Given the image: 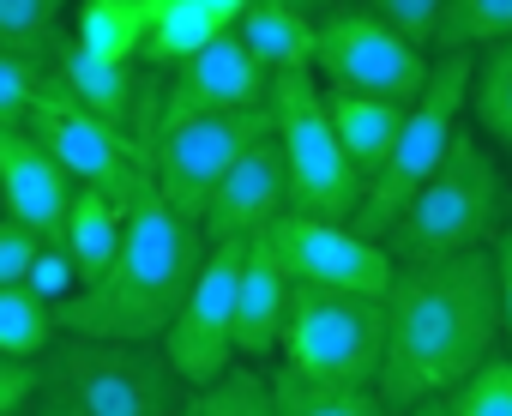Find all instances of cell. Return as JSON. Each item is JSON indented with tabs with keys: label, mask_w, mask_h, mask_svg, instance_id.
Here are the masks:
<instances>
[{
	"label": "cell",
	"mask_w": 512,
	"mask_h": 416,
	"mask_svg": "<svg viewBox=\"0 0 512 416\" xmlns=\"http://www.w3.org/2000/svg\"><path fill=\"white\" fill-rule=\"evenodd\" d=\"M380 308H386V356H380L374 392L398 416L422 398H446L464 374H476L500 350L488 248L434 260V266H398Z\"/></svg>",
	"instance_id": "1"
},
{
	"label": "cell",
	"mask_w": 512,
	"mask_h": 416,
	"mask_svg": "<svg viewBox=\"0 0 512 416\" xmlns=\"http://www.w3.org/2000/svg\"><path fill=\"white\" fill-rule=\"evenodd\" d=\"M205 260V236L199 224L175 218L169 205L151 193H139L121 212V248L103 266V278H91L85 290H73L55 308V326L67 338H103V344H157L193 284Z\"/></svg>",
	"instance_id": "2"
},
{
	"label": "cell",
	"mask_w": 512,
	"mask_h": 416,
	"mask_svg": "<svg viewBox=\"0 0 512 416\" xmlns=\"http://www.w3.org/2000/svg\"><path fill=\"white\" fill-rule=\"evenodd\" d=\"M506 224H512V181L500 175L494 151L476 133L458 127V139L446 145V157L428 175V187L404 205V218L392 224L386 254L398 266H434V260L482 254Z\"/></svg>",
	"instance_id": "3"
},
{
	"label": "cell",
	"mask_w": 512,
	"mask_h": 416,
	"mask_svg": "<svg viewBox=\"0 0 512 416\" xmlns=\"http://www.w3.org/2000/svg\"><path fill=\"white\" fill-rule=\"evenodd\" d=\"M181 398L187 386L157 344H103L61 332L37 356L25 416H175Z\"/></svg>",
	"instance_id": "4"
},
{
	"label": "cell",
	"mask_w": 512,
	"mask_h": 416,
	"mask_svg": "<svg viewBox=\"0 0 512 416\" xmlns=\"http://www.w3.org/2000/svg\"><path fill=\"white\" fill-rule=\"evenodd\" d=\"M470 67H476V55H434L422 97L404 109V127H398L386 163H380L374 181L362 187V205H356V218H350L356 236L386 242L392 224L404 218V205L428 187V175L440 169V157H446V145L458 139V121H464V109H470Z\"/></svg>",
	"instance_id": "5"
},
{
	"label": "cell",
	"mask_w": 512,
	"mask_h": 416,
	"mask_svg": "<svg viewBox=\"0 0 512 416\" xmlns=\"http://www.w3.org/2000/svg\"><path fill=\"white\" fill-rule=\"evenodd\" d=\"M386 356V308L368 296H338L314 284H290L278 368L308 386H374Z\"/></svg>",
	"instance_id": "6"
},
{
	"label": "cell",
	"mask_w": 512,
	"mask_h": 416,
	"mask_svg": "<svg viewBox=\"0 0 512 416\" xmlns=\"http://www.w3.org/2000/svg\"><path fill=\"white\" fill-rule=\"evenodd\" d=\"M266 115H272V139H278V157L290 175V212L350 224L356 205H362V175L350 169V157L326 121L320 79L314 73H278Z\"/></svg>",
	"instance_id": "7"
},
{
	"label": "cell",
	"mask_w": 512,
	"mask_h": 416,
	"mask_svg": "<svg viewBox=\"0 0 512 416\" xmlns=\"http://www.w3.org/2000/svg\"><path fill=\"white\" fill-rule=\"evenodd\" d=\"M272 133V115L266 109H235V115H187V121H163L151 133V151H145V169H151V187L157 199L169 205L175 218L199 224L211 187L223 181V169Z\"/></svg>",
	"instance_id": "8"
},
{
	"label": "cell",
	"mask_w": 512,
	"mask_h": 416,
	"mask_svg": "<svg viewBox=\"0 0 512 416\" xmlns=\"http://www.w3.org/2000/svg\"><path fill=\"white\" fill-rule=\"evenodd\" d=\"M428 67H434V55H422L404 37H392L362 7H344V13L314 25V79L326 91L386 97V103L410 109L422 97V85H428Z\"/></svg>",
	"instance_id": "9"
},
{
	"label": "cell",
	"mask_w": 512,
	"mask_h": 416,
	"mask_svg": "<svg viewBox=\"0 0 512 416\" xmlns=\"http://www.w3.org/2000/svg\"><path fill=\"white\" fill-rule=\"evenodd\" d=\"M19 133H31V139L61 163V175H67L73 187H91V193L115 199L121 212H127L139 193H151L145 151H139L133 139H121L115 127H103L91 109H79L61 85H49V97L31 109V121H25Z\"/></svg>",
	"instance_id": "10"
},
{
	"label": "cell",
	"mask_w": 512,
	"mask_h": 416,
	"mask_svg": "<svg viewBox=\"0 0 512 416\" xmlns=\"http://www.w3.org/2000/svg\"><path fill=\"white\" fill-rule=\"evenodd\" d=\"M260 236H266V248H272V260L284 266L290 284H314V290L386 302V290H392V278H398V260L386 254V242H368V236H356L350 224H326V218L284 212V218L266 224Z\"/></svg>",
	"instance_id": "11"
},
{
	"label": "cell",
	"mask_w": 512,
	"mask_h": 416,
	"mask_svg": "<svg viewBox=\"0 0 512 416\" xmlns=\"http://www.w3.org/2000/svg\"><path fill=\"white\" fill-rule=\"evenodd\" d=\"M241 248L247 242H217L205 248L169 332L157 338L163 362L175 368V380L193 392V386H211L223 368H235V278H241Z\"/></svg>",
	"instance_id": "12"
},
{
	"label": "cell",
	"mask_w": 512,
	"mask_h": 416,
	"mask_svg": "<svg viewBox=\"0 0 512 416\" xmlns=\"http://www.w3.org/2000/svg\"><path fill=\"white\" fill-rule=\"evenodd\" d=\"M272 79L266 67L241 49L235 31H217L199 55H187L169 79H163V103H157V127L163 121H187V115H235V109H266ZM151 127V133H157Z\"/></svg>",
	"instance_id": "13"
},
{
	"label": "cell",
	"mask_w": 512,
	"mask_h": 416,
	"mask_svg": "<svg viewBox=\"0 0 512 416\" xmlns=\"http://www.w3.org/2000/svg\"><path fill=\"white\" fill-rule=\"evenodd\" d=\"M290 212V175H284V157H278V139H253L229 169L223 181L211 187L205 199V212H199V236L205 248L217 242H247V236H260L266 224H278Z\"/></svg>",
	"instance_id": "14"
},
{
	"label": "cell",
	"mask_w": 512,
	"mask_h": 416,
	"mask_svg": "<svg viewBox=\"0 0 512 416\" xmlns=\"http://www.w3.org/2000/svg\"><path fill=\"white\" fill-rule=\"evenodd\" d=\"M73 193H79V187L61 175V163H55L31 133L0 127V212L19 218L43 248H61Z\"/></svg>",
	"instance_id": "15"
},
{
	"label": "cell",
	"mask_w": 512,
	"mask_h": 416,
	"mask_svg": "<svg viewBox=\"0 0 512 416\" xmlns=\"http://www.w3.org/2000/svg\"><path fill=\"white\" fill-rule=\"evenodd\" d=\"M284 308H290V278L272 260L266 236H247L241 248V278H235V362L272 368L278 356V332H284Z\"/></svg>",
	"instance_id": "16"
},
{
	"label": "cell",
	"mask_w": 512,
	"mask_h": 416,
	"mask_svg": "<svg viewBox=\"0 0 512 416\" xmlns=\"http://www.w3.org/2000/svg\"><path fill=\"white\" fill-rule=\"evenodd\" d=\"M320 97H326V121H332V133H338V145H344L350 169H356V175H362V187H368V181H374V169L386 163V151H392L398 127H404V103L356 97V91H326V85H320Z\"/></svg>",
	"instance_id": "17"
},
{
	"label": "cell",
	"mask_w": 512,
	"mask_h": 416,
	"mask_svg": "<svg viewBox=\"0 0 512 416\" xmlns=\"http://www.w3.org/2000/svg\"><path fill=\"white\" fill-rule=\"evenodd\" d=\"M241 37V49L266 67V79L278 73H314V19L278 7V0H247V13L229 25Z\"/></svg>",
	"instance_id": "18"
},
{
	"label": "cell",
	"mask_w": 512,
	"mask_h": 416,
	"mask_svg": "<svg viewBox=\"0 0 512 416\" xmlns=\"http://www.w3.org/2000/svg\"><path fill=\"white\" fill-rule=\"evenodd\" d=\"M145 25H151L145 0H79L67 43L85 49V55H97V61H139Z\"/></svg>",
	"instance_id": "19"
},
{
	"label": "cell",
	"mask_w": 512,
	"mask_h": 416,
	"mask_svg": "<svg viewBox=\"0 0 512 416\" xmlns=\"http://www.w3.org/2000/svg\"><path fill=\"white\" fill-rule=\"evenodd\" d=\"M145 7H151V25H145L139 67H151V73H175L187 55H199L223 31L211 19V7H199V0H145Z\"/></svg>",
	"instance_id": "20"
},
{
	"label": "cell",
	"mask_w": 512,
	"mask_h": 416,
	"mask_svg": "<svg viewBox=\"0 0 512 416\" xmlns=\"http://www.w3.org/2000/svg\"><path fill=\"white\" fill-rule=\"evenodd\" d=\"M61 248H67V260H73V272H79V290H85L91 278H103V266H109L115 248H121V205L103 199V193H91V187H79V193H73V212H67Z\"/></svg>",
	"instance_id": "21"
},
{
	"label": "cell",
	"mask_w": 512,
	"mask_h": 416,
	"mask_svg": "<svg viewBox=\"0 0 512 416\" xmlns=\"http://www.w3.org/2000/svg\"><path fill=\"white\" fill-rule=\"evenodd\" d=\"M470 115H476V139H488L494 151L512 157V43L476 55V67H470Z\"/></svg>",
	"instance_id": "22"
},
{
	"label": "cell",
	"mask_w": 512,
	"mask_h": 416,
	"mask_svg": "<svg viewBox=\"0 0 512 416\" xmlns=\"http://www.w3.org/2000/svg\"><path fill=\"white\" fill-rule=\"evenodd\" d=\"M512 43V0H446L434 55H482Z\"/></svg>",
	"instance_id": "23"
},
{
	"label": "cell",
	"mask_w": 512,
	"mask_h": 416,
	"mask_svg": "<svg viewBox=\"0 0 512 416\" xmlns=\"http://www.w3.org/2000/svg\"><path fill=\"white\" fill-rule=\"evenodd\" d=\"M175 416H278V398H272L266 368L235 362V368H223L211 386H193Z\"/></svg>",
	"instance_id": "24"
},
{
	"label": "cell",
	"mask_w": 512,
	"mask_h": 416,
	"mask_svg": "<svg viewBox=\"0 0 512 416\" xmlns=\"http://www.w3.org/2000/svg\"><path fill=\"white\" fill-rule=\"evenodd\" d=\"M266 380H272L278 416H398V410H386V398L374 386H308L284 368H266Z\"/></svg>",
	"instance_id": "25"
},
{
	"label": "cell",
	"mask_w": 512,
	"mask_h": 416,
	"mask_svg": "<svg viewBox=\"0 0 512 416\" xmlns=\"http://www.w3.org/2000/svg\"><path fill=\"white\" fill-rule=\"evenodd\" d=\"M61 338L55 308L37 302L25 284H0V356L7 362H37Z\"/></svg>",
	"instance_id": "26"
},
{
	"label": "cell",
	"mask_w": 512,
	"mask_h": 416,
	"mask_svg": "<svg viewBox=\"0 0 512 416\" xmlns=\"http://www.w3.org/2000/svg\"><path fill=\"white\" fill-rule=\"evenodd\" d=\"M79 0H0V55H49Z\"/></svg>",
	"instance_id": "27"
},
{
	"label": "cell",
	"mask_w": 512,
	"mask_h": 416,
	"mask_svg": "<svg viewBox=\"0 0 512 416\" xmlns=\"http://www.w3.org/2000/svg\"><path fill=\"white\" fill-rule=\"evenodd\" d=\"M446 416H512V356L494 350L476 374H464L446 398Z\"/></svg>",
	"instance_id": "28"
},
{
	"label": "cell",
	"mask_w": 512,
	"mask_h": 416,
	"mask_svg": "<svg viewBox=\"0 0 512 416\" xmlns=\"http://www.w3.org/2000/svg\"><path fill=\"white\" fill-rule=\"evenodd\" d=\"M55 73L49 55H0V127H25L31 109L49 97Z\"/></svg>",
	"instance_id": "29"
},
{
	"label": "cell",
	"mask_w": 512,
	"mask_h": 416,
	"mask_svg": "<svg viewBox=\"0 0 512 416\" xmlns=\"http://www.w3.org/2000/svg\"><path fill=\"white\" fill-rule=\"evenodd\" d=\"M368 19H380L392 37H404L410 49L434 55V31H440V7L446 0H356Z\"/></svg>",
	"instance_id": "30"
},
{
	"label": "cell",
	"mask_w": 512,
	"mask_h": 416,
	"mask_svg": "<svg viewBox=\"0 0 512 416\" xmlns=\"http://www.w3.org/2000/svg\"><path fill=\"white\" fill-rule=\"evenodd\" d=\"M25 290L37 296V302H49V308H61L73 290H79V272H73V260H67V248H37V260H31V272H25Z\"/></svg>",
	"instance_id": "31"
},
{
	"label": "cell",
	"mask_w": 512,
	"mask_h": 416,
	"mask_svg": "<svg viewBox=\"0 0 512 416\" xmlns=\"http://www.w3.org/2000/svg\"><path fill=\"white\" fill-rule=\"evenodd\" d=\"M37 248H43V242H37L19 218L0 212V284H25V272H31Z\"/></svg>",
	"instance_id": "32"
},
{
	"label": "cell",
	"mask_w": 512,
	"mask_h": 416,
	"mask_svg": "<svg viewBox=\"0 0 512 416\" xmlns=\"http://www.w3.org/2000/svg\"><path fill=\"white\" fill-rule=\"evenodd\" d=\"M488 260H494V302H500V350L512 356V224L488 242Z\"/></svg>",
	"instance_id": "33"
},
{
	"label": "cell",
	"mask_w": 512,
	"mask_h": 416,
	"mask_svg": "<svg viewBox=\"0 0 512 416\" xmlns=\"http://www.w3.org/2000/svg\"><path fill=\"white\" fill-rule=\"evenodd\" d=\"M31 386H37V362H7V356H0V416L25 410Z\"/></svg>",
	"instance_id": "34"
},
{
	"label": "cell",
	"mask_w": 512,
	"mask_h": 416,
	"mask_svg": "<svg viewBox=\"0 0 512 416\" xmlns=\"http://www.w3.org/2000/svg\"><path fill=\"white\" fill-rule=\"evenodd\" d=\"M278 7H290V13H302V19H332V13H344V7H356V0H278Z\"/></svg>",
	"instance_id": "35"
},
{
	"label": "cell",
	"mask_w": 512,
	"mask_h": 416,
	"mask_svg": "<svg viewBox=\"0 0 512 416\" xmlns=\"http://www.w3.org/2000/svg\"><path fill=\"white\" fill-rule=\"evenodd\" d=\"M404 416H446V404H440V398H422V404H410Z\"/></svg>",
	"instance_id": "36"
},
{
	"label": "cell",
	"mask_w": 512,
	"mask_h": 416,
	"mask_svg": "<svg viewBox=\"0 0 512 416\" xmlns=\"http://www.w3.org/2000/svg\"><path fill=\"white\" fill-rule=\"evenodd\" d=\"M13 416H25V410H13Z\"/></svg>",
	"instance_id": "37"
}]
</instances>
